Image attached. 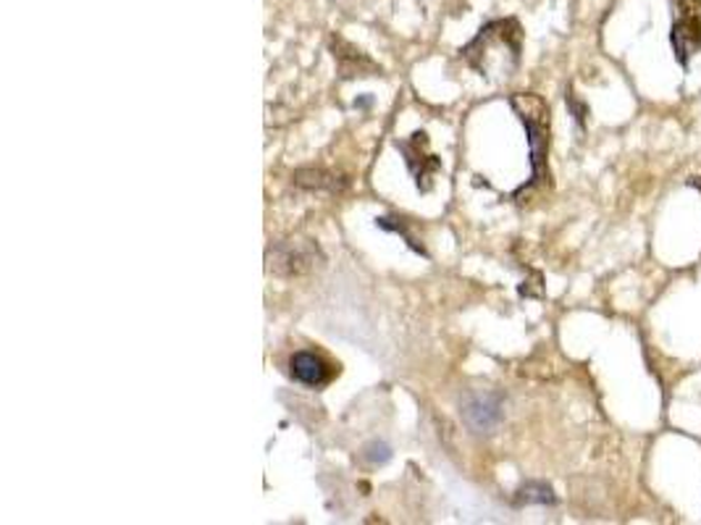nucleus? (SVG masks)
Masks as SVG:
<instances>
[{
    "mask_svg": "<svg viewBox=\"0 0 701 525\" xmlns=\"http://www.w3.org/2000/svg\"><path fill=\"white\" fill-rule=\"evenodd\" d=\"M568 105H570V113H573L575 117V121H578V127H587V117H589V108L581 103V100H578L573 92H568Z\"/></svg>",
    "mask_w": 701,
    "mask_h": 525,
    "instance_id": "obj_13",
    "label": "nucleus"
},
{
    "mask_svg": "<svg viewBox=\"0 0 701 525\" xmlns=\"http://www.w3.org/2000/svg\"><path fill=\"white\" fill-rule=\"evenodd\" d=\"M316 261H323V255L313 242H281L269 253L271 271L281 276H300L313 271Z\"/></svg>",
    "mask_w": 701,
    "mask_h": 525,
    "instance_id": "obj_4",
    "label": "nucleus"
},
{
    "mask_svg": "<svg viewBox=\"0 0 701 525\" xmlns=\"http://www.w3.org/2000/svg\"><path fill=\"white\" fill-rule=\"evenodd\" d=\"M673 42L675 59L681 67H689L691 55L701 53V0H673Z\"/></svg>",
    "mask_w": 701,
    "mask_h": 525,
    "instance_id": "obj_3",
    "label": "nucleus"
},
{
    "mask_svg": "<svg viewBox=\"0 0 701 525\" xmlns=\"http://www.w3.org/2000/svg\"><path fill=\"white\" fill-rule=\"evenodd\" d=\"M397 150L404 155V163H408L410 174L415 176V184L421 192L431 190V176L442 171V161L437 155H425L423 150L429 145V134L415 132L410 140H397Z\"/></svg>",
    "mask_w": 701,
    "mask_h": 525,
    "instance_id": "obj_5",
    "label": "nucleus"
},
{
    "mask_svg": "<svg viewBox=\"0 0 701 525\" xmlns=\"http://www.w3.org/2000/svg\"><path fill=\"white\" fill-rule=\"evenodd\" d=\"M375 226L384 229V232H397V234H402V236H404V242H408L410 248L415 250V253L425 255L423 244H418V242H415V236L408 232V226H404V221H402V219H375Z\"/></svg>",
    "mask_w": 701,
    "mask_h": 525,
    "instance_id": "obj_11",
    "label": "nucleus"
},
{
    "mask_svg": "<svg viewBox=\"0 0 701 525\" xmlns=\"http://www.w3.org/2000/svg\"><path fill=\"white\" fill-rule=\"evenodd\" d=\"M554 502H558V496H554L552 486L541 484V481L525 484L515 494V507H523V505H554Z\"/></svg>",
    "mask_w": 701,
    "mask_h": 525,
    "instance_id": "obj_9",
    "label": "nucleus"
},
{
    "mask_svg": "<svg viewBox=\"0 0 701 525\" xmlns=\"http://www.w3.org/2000/svg\"><path fill=\"white\" fill-rule=\"evenodd\" d=\"M462 421L473 434H491L502 421V397L500 394H475L462 407Z\"/></svg>",
    "mask_w": 701,
    "mask_h": 525,
    "instance_id": "obj_6",
    "label": "nucleus"
},
{
    "mask_svg": "<svg viewBox=\"0 0 701 525\" xmlns=\"http://www.w3.org/2000/svg\"><path fill=\"white\" fill-rule=\"evenodd\" d=\"M331 50H334V59L339 63V74H342L344 79L371 77L381 71L371 59H368V55L360 53V50L352 48L350 42H344L342 38L331 40Z\"/></svg>",
    "mask_w": 701,
    "mask_h": 525,
    "instance_id": "obj_8",
    "label": "nucleus"
},
{
    "mask_svg": "<svg viewBox=\"0 0 701 525\" xmlns=\"http://www.w3.org/2000/svg\"><path fill=\"white\" fill-rule=\"evenodd\" d=\"M294 182H298L300 186H313V190H323V186H327V190H331V192H337V190H342V184L339 182H334V176L331 174H327V171H321V169H302V171H298V174H294Z\"/></svg>",
    "mask_w": 701,
    "mask_h": 525,
    "instance_id": "obj_10",
    "label": "nucleus"
},
{
    "mask_svg": "<svg viewBox=\"0 0 701 525\" xmlns=\"http://www.w3.org/2000/svg\"><path fill=\"white\" fill-rule=\"evenodd\" d=\"M289 373H292L294 381H300L306 386H316V390L331 381V368L316 352H294L289 357Z\"/></svg>",
    "mask_w": 701,
    "mask_h": 525,
    "instance_id": "obj_7",
    "label": "nucleus"
},
{
    "mask_svg": "<svg viewBox=\"0 0 701 525\" xmlns=\"http://www.w3.org/2000/svg\"><path fill=\"white\" fill-rule=\"evenodd\" d=\"M363 460H365L368 465H384V463H389V460H392V450H389V444L379 442V438H375V442L365 444Z\"/></svg>",
    "mask_w": 701,
    "mask_h": 525,
    "instance_id": "obj_12",
    "label": "nucleus"
},
{
    "mask_svg": "<svg viewBox=\"0 0 701 525\" xmlns=\"http://www.w3.org/2000/svg\"><path fill=\"white\" fill-rule=\"evenodd\" d=\"M512 111L518 113V119L523 121L525 134H529V145H531V186H537L549 179L547 169V155H549V108L539 95H520L510 98Z\"/></svg>",
    "mask_w": 701,
    "mask_h": 525,
    "instance_id": "obj_2",
    "label": "nucleus"
},
{
    "mask_svg": "<svg viewBox=\"0 0 701 525\" xmlns=\"http://www.w3.org/2000/svg\"><path fill=\"white\" fill-rule=\"evenodd\" d=\"M689 184H691V186H697V190L701 192V176H693V179H689Z\"/></svg>",
    "mask_w": 701,
    "mask_h": 525,
    "instance_id": "obj_14",
    "label": "nucleus"
},
{
    "mask_svg": "<svg viewBox=\"0 0 701 525\" xmlns=\"http://www.w3.org/2000/svg\"><path fill=\"white\" fill-rule=\"evenodd\" d=\"M520 53H523V30L518 19L489 21L465 48H460V59L489 82H508L520 67Z\"/></svg>",
    "mask_w": 701,
    "mask_h": 525,
    "instance_id": "obj_1",
    "label": "nucleus"
}]
</instances>
